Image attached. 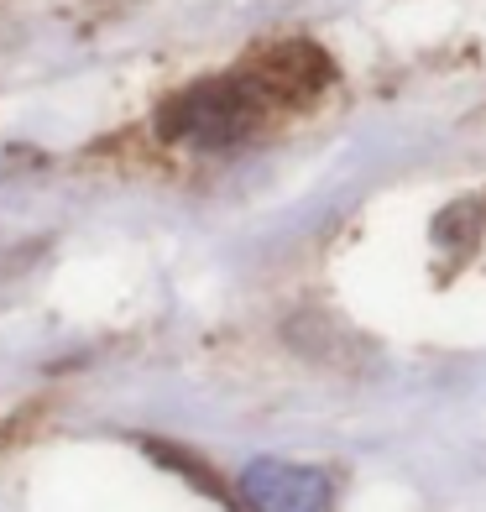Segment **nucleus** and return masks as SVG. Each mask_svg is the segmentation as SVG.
I'll list each match as a JSON object with an SVG mask.
<instances>
[{
    "mask_svg": "<svg viewBox=\"0 0 486 512\" xmlns=\"http://www.w3.org/2000/svg\"><path fill=\"white\" fill-rule=\"evenodd\" d=\"M330 84V63L309 42H283L267 48L262 58H251L236 74L220 79H199L183 95H173L162 105V136L199 152H225L251 142L277 110L314 100Z\"/></svg>",
    "mask_w": 486,
    "mask_h": 512,
    "instance_id": "nucleus-1",
    "label": "nucleus"
},
{
    "mask_svg": "<svg viewBox=\"0 0 486 512\" xmlns=\"http://www.w3.org/2000/svg\"><path fill=\"white\" fill-rule=\"evenodd\" d=\"M241 497L257 512H330V476L288 460H257L241 476Z\"/></svg>",
    "mask_w": 486,
    "mask_h": 512,
    "instance_id": "nucleus-2",
    "label": "nucleus"
}]
</instances>
